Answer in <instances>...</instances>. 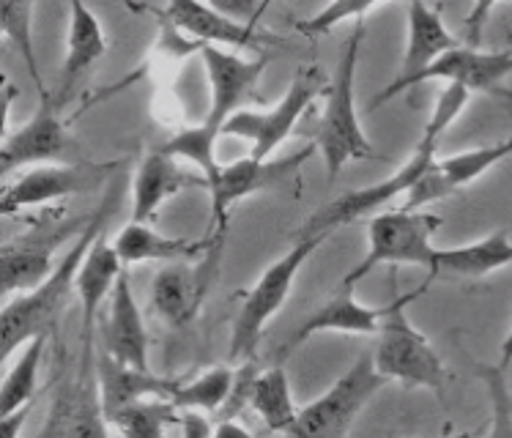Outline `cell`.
Returning <instances> with one entry per match:
<instances>
[{"label": "cell", "instance_id": "836d02e7", "mask_svg": "<svg viewBox=\"0 0 512 438\" xmlns=\"http://www.w3.org/2000/svg\"><path fill=\"white\" fill-rule=\"evenodd\" d=\"M482 384L491 395V430L488 438H512V395L507 389V370L499 365L477 367Z\"/></svg>", "mask_w": 512, "mask_h": 438}, {"label": "cell", "instance_id": "f35d334b", "mask_svg": "<svg viewBox=\"0 0 512 438\" xmlns=\"http://www.w3.org/2000/svg\"><path fill=\"white\" fill-rule=\"evenodd\" d=\"M214 438H258V436H252L250 430L236 425L233 419H220V425L214 428Z\"/></svg>", "mask_w": 512, "mask_h": 438}, {"label": "cell", "instance_id": "277c9868", "mask_svg": "<svg viewBox=\"0 0 512 438\" xmlns=\"http://www.w3.org/2000/svg\"><path fill=\"white\" fill-rule=\"evenodd\" d=\"M444 225L439 214L430 211H378L367 225V252L351 272L343 277V288L354 291V285L365 280L376 266H433L436 244L433 236Z\"/></svg>", "mask_w": 512, "mask_h": 438}, {"label": "cell", "instance_id": "83f0119b", "mask_svg": "<svg viewBox=\"0 0 512 438\" xmlns=\"http://www.w3.org/2000/svg\"><path fill=\"white\" fill-rule=\"evenodd\" d=\"M250 406L255 408V414L263 419V425L272 433L291 430L299 411L293 406L291 381H288V373L283 367H272V370L258 376V381L252 386Z\"/></svg>", "mask_w": 512, "mask_h": 438}, {"label": "cell", "instance_id": "d6986e66", "mask_svg": "<svg viewBox=\"0 0 512 438\" xmlns=\"http://www.w3.org/2000/svg\"><path fill=\"white\" fill-rule=\"evenodd\" d=\"M512 74V50L502 53H485V50H471V47H458L447 53L441 61L430 66L422 74L417 85L430 83V80H447V83L463 85L466 91H482V94L502 96L512 99L510 88H502V83Z\"/></svg>", "mask_w": 512, "mask_h": 438}, {"label": "cell", "instance_id": "5b68a950", "mask_svg": "<svg viewBox=\"0 0 512 438\" xmlns=\"http://www.w3.org/2000/svg\"><path fill=\"white\" fill-rule=\"evenodd\" d=\"M329 236H302L293 241L291 250L285 252L283 258L266 269L252 285L250 291L244 293V302L236 315L233 334H230V359L233 362H247L255 359L258 343H261L263 329L272 321L274 315L280 313L285 299L291 296L293 282L304 269V263L313 258V252L324 244Z\"/></svg>", "mask_w": 512, "mask_h": 438}, {"label": "cell", "instance_id": "7402d4cb", "mask_svg": "<svg viewBox=\"0 0 512 438\" xmlns=\"http://www.w3.org/2000/svg\"><path fill=\"white\" fill-rule=\"evenodd\" d=\"M115 252L124 261V266H137V263H189L203 255H214L220 250L217 244L200 239H170L162 236L148 222H129L115 233Z\"/></svg>", "mask_w": 512, "mask_h": 438}, {"label": "cell", "instance_id": "d6a6232c", "mask_svg": "<svg viewBox=\"0 0 512 438\" xmlns=\"http://www.w3.org/2000/svg\"><path fill=\"white\" fill-rule=\"evenodd\" d=\"M176 422H181V411L170 400H140L110 419L121 438H165V428Z\"/></svg>", "mask_w": 512, "mask_h": 438}, {"label": "cell", "instance_id": "e0dca14e", "mask_svg": "<svg viewBox=\"0 0 512 438\" xmlns=\"http://www.w3.org/2000/svg\"><path fill=\"white\" fill-rule=\"evenodd\" d=\"M110 170L113 165H36L6 187L0 209L3 214H14V211L42 206V203L72 198V195L94 189Z\"/></svg>", "mask_w": 512, "mask_h": 438}, {"label": "cell", "instance_id": "6da1fadb", "mask_svg": "<svg viewBox=\"0 0 512 438\" xmlns=\"http://www.w3.org/2000/svg\"><path fill=\"white\" fill-rule=\"evenodd\" d=\"M115 206H118V189H113L99 203V209L91 214L88 228L74 239L72 247L58 261V269L53 272V277L44 285H39L36 291L22 293L20 299L6 304V310L0 315V334H3L0 351H3V359H9L25 343H31L33 337L50 334V329L58 324V315L63 313V307L69 302V293L74 291V280H77V272L83 266L85 255L94 247L96 236L105 230L107 219L115 211Z\"/></svg>", "mask_w": 512, "mask_h": 438}, {"label": "cell", "instance_id": "e575fe53", "mask_svg": "<svg viewBox=\"0 0 512 438\" xmlns=\"http://www.w3.org/2000/svg\"><path fill=\"white\" fill-rule=\"evenodd\" d=\"M376 9H381V3H373V0H337V3H329L324 11H318L313 20L296 22V31L307 39H315L345 20H367V14H373Z\"/></svg>", "mask_w": 512, "mask_h": 438}, {"label": "cell", "instance_id": "f546056e", "mask_svg": "<svg viewBox=\"0 0 512 438\" xmlns=\"http://www.w3.org/2000/svg\"><path fill=\"white\" fill-rule=\"evenodd\" d=\"M220 132H214L209 126L200 121L198 126H187L176 135L170 137L165 143V151H168L173 159H187L192 165H198L200 178L206 181V189L209 195L217 189L222 176V165L217 159V143H220Z\"/></svg>", "mask_w": 512, "mask_h": 438}, {"label": "cell", "instance_id": "603a6c76", "mask_svg": "<svg viewBox=\"0 0 512 438\" xmlns=\"http://www.w3.org/2000/svg\"><path fill=\"white\" fill-rule=\"evenodd\" d=\"M324 332L378 334L381 332V307H378V310L365 307L362 302H356L354 291L340 288L337 296H332L324 307H318V310L291 334V340L283 343V348H280V359L291 356L299 345L307 343L315 334Z\"/></svg>", "mask_w": 512, "mask_h": 438}, {"label": "cell", "instance_id": "8992f818", "mask_svg": "<svg viewBox=\"0 0 512 438\" xmlns=\"http://www.w3.org/2000/svg\"><path fill=\"white\" fill-rule=\"evenodd\" d=\"M436 154H439V143L430 137H419L414 154L408 157L406 165L400 167L395 176L384 178L373 187L351 189L332 203H326L324 209H318L304 222L302 236H332L337 228L351 225L356 219L370 217V214L376 217V211L384 209L395 198H403V195L408 198L411 189L417 187L422 176L428 173V167L439 159Z\"/></svg>", "mask_w": 512, "mask_h": 438}, {"label": "cell", "instance_id": "8d00e7d4", "mask_svg": "<svg viewBox=\"0 0 512 438\" xmlns=\"http://www.w3.org/2000/svg\"><path fill=\"white\" fill-rule=\"evenodd\" d=\"M178 425H181V436L184 438H214V428L200 411H181Z\"/></svg>", "mask_w": 512, "mask_h": 438}, {"label": "cell", "instance_id": "ba28073f", "mask_svg": "<svg viewBox=\"0 0 512 438\" xmlns=\"http://www.w3.org/2000/svg\"><path fill=\"white\" fill-rule=\"evenodd\" d=\"M107 414L96 373L94 334L83 337V356L77 373L58 386L47 422L33 438H107Z\"/></svg>", "mask_w": 512, "mask_h": 438}, {"label": "cell", "instance_id": "f1b7e54d", "mask_svg": "<svg viewBox=\"0 0 512 438\" xmlns=\"http://www.w3.org/2000/svg\"><path fill=\"white\" fill-rule=\"evenodd\" d=\"M44 348H47V334L33 337L31 343L22 345L17 362L11 365L9 376L0 389V417H9L20 408L31 406L39 392V367H42Z\"/></svg>", "mask_w": 512, "mask_h": 438}, {"label": "cell", "instance_id": "2e32d148", "mask_svg": "<svg viewBox=\"0 0 512 438\" xmlns=\"http://www.w3.org/2000/svg\"><path fill=\"white\" fill-rule=\"evenodd\" d=\"M507 157H512V135L502 143H493V146L471 148V151H463V154L436 159L428 167V173L422 176V181L411 189L403 209L425 211V206H430V203L450 198L463 187L474 184L482 173H488L491 167H496Z\"/></svg>", "mask_w": 512, "mask_h": 438}, {"label": "cell", "instance_id": "9c48e42d", "mask_svg": "<svg viewBox=\"0 0 512 438\" xmlns=\"http://www.w3.org/2000/svg\"><path fill=\"white\" fill-rule=\"evenodd\" d=\"M321 88H324L321 72L318 69H302L293 77L288 94L272 110H266V113L239 110L236 115H230L222 135L250 140L252 148L247 157L258 159V162H269L274 151L293 135V129L302 121V115L313 107L315 96L321 94Z\"/></svg>", "mask_w": 512, "mask_h": 438}, {"label": "cell", "instance_id": "7c38bea8", "mask_svg": "<svg viewBox=\"0 0 512 438\" xmlns=\"http://www.w3.org/2000/svg\"><path fill=\"white\" fill-rule=\"evenodd\" d=\"M203 66L209 77V113L203 118V124L220 132L228 124L230 115H236L244 107V102L255 94V85L266 72V55L258 58H241V55L225 53L220 47H203Z\"/></svg>", "mask_w": 512, "mask_h": 438}, {"label": "cell", "instance_id": "52a82bcc", "mask_svg": "<svg viewBox=\"0 0 512 438\" xmlns=\"http://www.w3.org/2000/svg\"><path fill=\"white\" fill-rule=\"evenodd\" d=\"M387 384L376 373L373 356H362L351 370H345L324 395L299 411L285 438H343L356 414L367 406V400Z\"/></svg>", "mask_w": 512, "mask_h": 438}, {"label": "cell", "instance_id": "3957f363", "mask_svg": "<svg viewBox=\"0 0 512 438\" xmlns=\"http://www.w3.org/2000/svg\"><path fill=\"white\" fill-rule=\"evenodd\" d=\"M428 288L430 285L425 282L419 291L406 293V296H400L395 288L392 302L381 307V332H378L373 365L384 381H398L403 386H425V389L441 392L444 381H447L444 362L436 354V348L430 345L428 337L411 324L406 313L408 304L419 299Z\"/></svg>", "mask_w": 512, "mask_h": 438}, {"label": "cell", "instance_id": "7a4b0ae2", "mask_svg": "<svg viewBox=\"0 0 512 438\" xmlns=\"http://www.w3.org/2000/svg\"><path fill=\"white\" fill-rule=\"evenodd\" d=\"M365 28L367 20H356L354 31L345 39L335 80L329 85V96L321 113L318 135H315V146L324 157L329 184L340 176V170L348 162H370V159L387 162L367 140L365 129L359 124V113H356V69H359V53L365 42Z\"/></svg>", "mask_w": 512, "mask_h": 438}, {"label": "cell", "instance_id": "30bf717a", "mask_svg": "<svg viewBox=\"0 0 512 438\" xmlns=\"http://www.w3.org/2000/svg\"><path fill=\"white\" fill-rule=\"evenodd\" d=\"M315 143L307 148H299L296 154L285 159H269V162H258L252 157H241L230 165H222V176L217 189L211 192V222L203 239L211 244H222V236L228 230V214L233 203L247 198L252 192H263V189H280L285 187L291 178L299 176V170L307 159L315 154Z\"/></svg>", "mask_w": 512, "mask_h": 438}, {"label": "cell", "instance_id": "d4e9b609", "mask_svg": "<svg viewBox=\"0 0 512 438\" xmlns=\"http://www.w3.org/2000/svg\"><path fill=\"white\" fill-rule=\"evenodd\" d=\"M124 272V261L118 258L115 244L107 239V233L102 230L96 236L91 252L85 255L83 266L77 272V280H74V291L83 302V337L94 334L96 313H99V307H102L107 296L115 291V285H118Z\"/></svg>", "mask_w": 512, "mask_h": 438}, {"label": "cell", "instance_id": "4fadbf2b", "mask_svg": "<svg viewBox=\"0 0 512 438\" xmlns=\"http://www.w3.org/2000/svg\"><path fill=\"white\" fill-rule=\"evenodd\" d=\"M88 222H91V214L80 217L77 222H69V225H58L53 230H33L28 236L3 244V250H0L3 293L6 296L14 291L31 293L50 280L58 269V263L53 261V252L61 247L63 239H69L77 228L83 230Z\"/></svg>", "mask_w": 512, "mask_h": 438}, {"label": "cell", "instance_id": "ab89813d", "mask_svg": "<svg viewBox=\"0 0 512 438\" xmlns=\"http://www.w3.org/2000/svg\"><path fill=\"white\" fill-rule=\"evenodd\" d=\"M496 365L502 367V370H507V367L512 365V329H510V332H507V337H504V343H502V359H499Z\"/></svg>", "mask_w": 512, "mask_h": 438}, {"label": "cell", "instance_id": "5bb4252c", "mask_svg": "<svg viewBox=\"0 0 512 438\" xmlns=\"http://www.w3.org/2000/svg\"><path fill=\"white\" fill-rule=\"evenodd\" d=\"M66 148H69V137H66V124L58 113V102H55V96H44L39 99L36 113L20 129L3 137L0 170H3V176H11L20 167L53 165V159L63 157Z\"/></svg>", "mask_w": 512, "mask_h": 438}, {"label": "cell", "instance_id": "1f68e13d", "mask_svg": "<svg viewBox=\"0 0 512 438\" xmlns=\"http://www.w3.org/2000/svg\"><path fill=\"white\" fill-rule=\"evenodd\" d=\"M236 381V370H230L228 365H217L206 370L203 376L189 381V384H178L176 395L170 397V403L178 411H222V406L228 403L230 389Z\"/></svg>", "mask_w": 512, "mask_h": 438}, {"label": "cell", "instance_id": "4dcf8cb0", "mask_svg": "<svg viewBox=\"0 0 512 438\" xmlns=\"http://www.w3.org/2000/svg\"><path fill=\"white\" fill-rule=\"evenodd\" d=\"M33 11H36V3H31V0H3L0 3V31L17 47V53L31 74L33 85H36V94H39V99H44V96L53 94L44 88L36 50H33Z\"/></svg>", "mask_w": 512, "mask_h": 438}, {"label": "cell", "instance_id": "484cf974", "mask_svg": "<svg viewBox=\"0 0 512 438\" xmlns=\"http://www.w3.org/2000/svg\"><path fill=\"white\" fill-rule=\"evenodd\" d=\"M107 53V39L102 31V22L94 11L83 3H69V36H66V58L61 66V91H58V105L66 96L72 94V88L80 83L91 66Z\"/></svg>", "mask_w": 512, "mask_h": 438}, {"label": "cell", "instance_id": "74e56055", "mask_svg": "<svg viewBox=\"0 0 512 438\" xmlns=\"http://www.w3.org/2000/svg\"><path fill=\"white\" fill-rule=\"evenodd\" d=\"M33 411V403L31 406L20 408V411H14L9 417H0V438H20L22 433V425L28 422Z\"/></svg>", "mask_w": 512, "mask_h": 438}, {"label": "cell", "instance_id": "ffe728a7", "mask_svg": "<svg viewBox=\"0 0 512 438\" xmlns=\"http://www.w3.org/2000/svg\"><path fill=\"white\" fill-rule=\"evenodd\" d=\"M96 373H99V389H102V403H105L107 422L135 406L140 400H170L176 395L181 381L162 378L151 370H137V367L121 365L107 354L96 356Z\"/></svg>", "mask_w": 512, "mask_h": 438}, {"label": "cell", "instance_id": "4316f807", "mask_svg": "<svg viewBox=\"0 0 512 438\" xmlns=\"http://www.w3.org/2000/svg\"><path fill=\"white\" fill-rule=\"evenodd\" d=\"M206 293V280L189 269L187 263H170L162 269L151 288V307L168 324L189 326L198 315L200 299Z\"/></svg>", "mask_w": 512, "mask_h": 438}, {"label": "cell", "instance_id": "44dd1931", "mask_svg": "<svg viewBox=\"0 0 512 438\" xmlns=\"http://www.w3.org/2000/svg\"><path fill=\"white\" fill-rule=\"evenodd\" d=\"M512 266V239L507 230H493L491 236L471 241L463 247L436 250L433 266L428 269V285L433 280H480L488 274Z\"/></svg>", "mask_w": 512, "mask_h": 438}, {"label": "cell", "instance_id": "8fae6325", "mask_svg": "<svg viewBox=\"0 0 512 438\" xmlns=\"http://www.w3.org/2000/svg\"><path fill=\"white\" fill-rule=\"evenodd\" d=\"M408 36H406V53H403V63H400V72L395 74V80L381 91V94L370 102L373 107H381L392 102L395 96H400L408 88H414L422 74L428 72L430 66L441 61L444 55L452 53L463 47V39L452 36L447 31V25L441 20V14L428 3L414 0L408 3Z\"/></svg>", "mask_w": 512, "mask_h": 438}, {"label": "cell", "instance_id": "ac0fdd59", "mask_svg": "<svg viewBox=\"0 0 512 438\" xmlns=\"http://www.w3.org/2000/svg\"><path fill=\"white\" fill-rule=\"evenodd\" d=\"M148 329L143 313L135 302L129 272L121 274V280L110 293V310L102 321V354H107L121 365L151 370L148 367Z\"/></svg>", "mask_w": 512, "mask_h": 438}, {"label": "cell", "instance_id": "cb8c5ba5", "mask_svg": "<svg viewBox=\"0 0 512 438\" xmlns=\"http://www.w3.org/2000/svg\"><path fill=\"white\" fill-rule=\"evenodd\" d=\"M195 184L206 187L203 178H192L184 170H178L176 159L170 157L165 148L159 146L148 151L137 167L135 181H132V222L154 219L165 200L178 195L181 189L195 187Z\"/></svg>", "mask_w": 512, "mask_h": 438}, {"label": "cell", "instance_id": "d590c367", "mask_svg": "<svg viewBox=\"0 0 512 438\" xmlns=\"http://www.w3.org/2000/svg\"><path fill=\"white\" fill-rule=\"evenodd\" d=\"M491 11V3H482V6H474V9H471V14L466 17V25H463V47L482 50V28H485V20H488Z\"/></svg>", "mask_w": 512, "mask_h": 438}, {"label": "cell", "instance_id": "9a60e30c", "mask_svg": "<svg viewBox=\"0 0 512 438\" xmlns=\"http://www.w3.org/2000/svg\"><path fill=\"white\" fill-rule=\"evenodd\" d=\"M154 14L203 47L220 44V47H236V50H255L258 44L266 42V33L258 31L255 20H236L217 6H206L195 0H176L168 9H157Z\"/></svg>", "mask_w": 512, "mask_h": 438}]
</instances>
